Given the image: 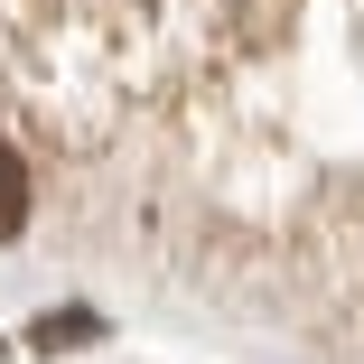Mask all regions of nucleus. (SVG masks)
Here are the masks:
<instances>
[{
  "label": "nucleus",
  "mask_w": 364,
  "mask_h": 364,
  "mask_svg": "<svg viewBox=\"0 0 364 364\" xmlns=\"http://www.w3.org/2000/svg\"><path fill=\"white\" fill-rule=\"evenodd\" d=\"M19 225H28V159L0 150V243H10Z\"/></svg>",
  "instance_id": "f257e3e1"
},
{
  "label": "nucleus",
  "mask_w": 364,
  "mask_h": 364,
  "mask_svg": "<svg viewBox=\"0 0 364 364\" xmlns=\"http://www.w3.org/2000/svg\"><path fill=\"white\" fill-rule=\"evenodd\" d=\"M94 336V318L85 309H65V318H38V346H85Z\"/></svg>",
  "instance_id": "f03ea898"
}]
</instances>
